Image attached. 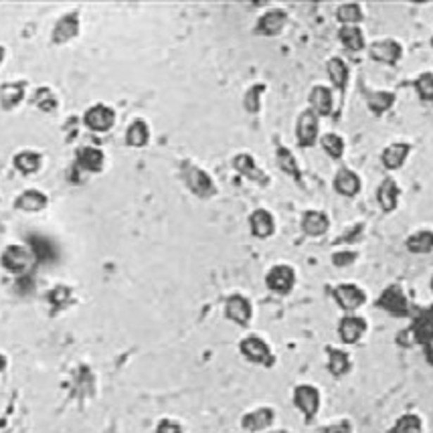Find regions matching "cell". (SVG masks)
Masks as SVG:
<instances>
[{
	"label": "cell",
	"instance_id": "obj_1",
	"mask_svg": "<svg viewBox=\"0 0 433 433\" xmlns=\"http://www.w3.org/2000/svg\"><path fill=\"white\" fill-rule=\"evenodd\" d=\"M37 257L29 249V245H8L2 256H0V265L6 272L15 273V275H27L32 272V268L37 265Z\"/></svg>",
	"mask_w": 433,
	"mask_h": 433
},
{
	"label": "cell",
	"instance_id": "obj_2",
	"mask_svg": "<svg viewBox=\"0 0 433 433\" xmlns=\"http://www.w3.org/2000/svg\"><path fill=\"white\" fill-rule=\"evenodd\" d=\"M180 175H182L184 184L189 187V191L196 194L199 199H211V196L217 194L215 180H213L203 168H199L196 164L182 162V164H180Z\"/></svg>",
	"mask_w": 433,
	"mask_h": 433
},
{
	"label": "cell",
	"instance_id": "obj_3",
	"mask_svg": "<svg viewBox=\"0 0 433 433\" xmlns=\"http://www.w3.org/2000/svg\"><path fill=\"white\" fill-rule=\"evenodd\" d=\"M241 354L253 363V365H261V367H273L275 365V356H273L270 344L259 337H247L239 342Z\"/></svg>",
	"mask_w": 433,
	"mask_h": 433
},
{
	"label": "cell",
	"instance_id": "obj_4",
	"mask_svg": "<svg viewBox=\"0 0 433 433\" xmlns=\"http://www.w3.org/2000/svg\"><path fill=\"white\" fill-rule=\"evenodd\" d=\"M81 31V16L80 11H69L65 13L53 27L51 32V43L53 45H67L69 41H73Z\"/></svg>",
	"mask_w": 433,
	"mask_h": 433
},
{
	"label": "cell",
	"instance_id": "obj_5",
	"mask_svg": "<svg viewBox=\"0 0 433 433\" xmlns=\"http://www.w3.org/2000/svg\"><path fill=\"white\" fill-rule=\"evenodd\" d=\"M318 132H320V118L312 112L310 108L298 115V122H296V138H298V144L310 148V146L316 144L318 140Z\"/></svg>",
	"mask_w": 433,
	"mask_h": 433
},
{
	"label": "cell",
	"instance_id": "obj_6",
	"mask_svg": "<svg viewBox=\"0 0 433 433\" xmlns=\"http://www.w3.org/2000/svg\"><path fill=\"white\" fill-rule=\"evenodd\" d=\"M83 124L92 132H97V134H106L113 128L115 124V112H113L110 106L106 103H96L92 106L85 115H83Z\"/></svg>",
	"mask_w": 433,
	"mask_h": 433
},
{
	"label": "cell",
	"instance_id": "obj_7",
	"mask_svg": "<svg viewBox=\"0 0 433 433\" xmlns=\"http://www.w3.org/2000/svg\"><path fill=\"white\" fill-rule=\"evenodd\" d=\"M294 405L304 413L308 421H312L320 409V391L312 385H298L294 389Z\"/></svg>",
	"mask_w": 433,
	"mask_h": 433
},
{
	"label": "cell",
	"instance_id": "obj_8",
	"mask_svg": "<svg viewBox=\"0 0 433 433\" xmlns=\"http://www.w3.org/2000/svg\"><path fill=\"white\" fill-rule=\"evenodd\" d=\"M332 296H334L337 304L344 312H349V314H353L354 310H358L360 306L367 302V294L358 288L356 284H340V286L334 288Z\"/></svg>",
	"mask_w": 433,
	"mask_h": 433
},
{
	"label": "cell",
	"instance_id": "obj_9",
	"mask_svg": "<svg viewBox=\"0 0 433 433\" xmlns=\"http://www.w3.org/2000/svg\"><path fill=\"white\" fill-rule=\"evenodd\" d=\"M233 168L247 178V180L259 184V187H268L270 184V177L257 166L256 158L251 154H247V152H241V154L233 156Z\"/></svg>",
	"mask_w": 433,
	"mask_h": 433
},
{
	"label": "cell",
	"instance_id": "obj_10",
	"mask_svg": "<svg viewBox=\"0 0 433 433\" xmlns=\"http://www.w3.org/2000/svg\"><path fill=\"white\" fill-rule=\"evenodd\" d=\"M286 23H288V13L284 8H270L259 16V20L256 23V32L261 37H275L284 31Z\"/></svg>",
	"mask_w": 433,
	"mask_h": 433
},
{
	"label": "cell",
	"instance_id": "obj_11",
	"mask_svg": "<svg viewBox=\"0 0 433 433\" xmlns=\"http://www.w3.org/2000/svg\"><path fill=\"white\" fill-rule=\"evenodd\" d=\"M225 316L231 322H235L237 326H247L251 322V316H253L251 302L245 296H241V294L229 296L227 304H225Z\"/></svg>",
	"mask_w": 433,
	"mask_h": 433
},
{
	"label": "cell",
	"instance_id": "obj_12",
	"mask_svg": "<svg viewBox=\"0 0 433 433\" xmlns=\"http://www.w3.org/2000/svg\"><path fill=\"white\" fill-rule=\"evenodd\" d=\"M296 284V273L289 265H273L272 270L265 275V286L275 291V294H289Z\"/></svg>",
	"mask_w": 433,
	"mask_h": 433
},
{
	"label": "cell",
	"instance_id": "obj_13",
	"mask_svg": "<svg viewBox=\"0 0 433 433\" xmlns=\"http://www.w3.org/2000/svg\"><path fill=\"white\" fill-rule=\"evenodd\" d=\"M369 55L372 61L385 65H395L403 55L401 45L393 39H383V41H375L369 49Z\"/></svg>",
	"mask_w": 433,
	"mask_h": 433
},
{
	"label": "cell",
	"instance_id": "obj_14",
	"mask_svg": "<svg viewBox=\"0 0 433 433\" xmlns=\"http://www.w3.org/2000/svg\"><path fill=\"white\" fill-rule=\"evenodd\" d=\"M27 96V81H6L0 85V108L4 112H13L23 103Z\"/></svg>",
	"mask_w": 433,
	"mask_h": 433
},
{
	"label": "cell",
	"instance_id": "obj_15",
	"mask_svg": "<svg viewBox=\"0 0 433 433\" xmlns=\"http://www.w3.org/2000/svg\"><path fill=\"white\" fill-rule=\"evenodd\" d=\"M367 320L360 318V316H354V314H349L344 316L340 324H338V334H340V340L344 344H356L360 338L365 337L367 332Z\"/></svg>",
	"mask_w": 433,
	"mask_h": 433
},
{
	"label": "cell",
	"instance_id": "obj_16",
	"mask_svg": "<svg viewBox=\"0 0 433 433\" xmlns=\"http://www.w3.org/2000/svg\"><path fill=\"white\" fill-rule=\"evenodd\" d=\"M379 306L385 308L387 312L395 314V316H407L409 314V302H407L401 288H397V286H391L381 294Z\"/></svg>",
	"mask_w": 433,
	"mask_h": 433
},
{
	"label": "cell",
	"instance_id": "obj_17",
	"mask_svg": "<svg viewBox=\"0 0 433 433\" xmlns=\"http://www.w3.org/2000/svg\"><path fill=\"white\" fill-rule=\"evenodd\" d=\"M332 108H334L332 89L326 87V85L312 87V92H310V110L316 113L318 118H326V115L332 113Z\"/></svg>",
	"mask_w": 433,
	"mask_h": 433
},
{
	"label": "cell",
	"instance_id": "obj_18",
	"mask_svg": "<svg viewBox=\"0 0 433 433\" xmlns=\"http://www.w3.org/2000/svg\"><path fill=\"white\" fill-rule=\"evenodd\" d=\"M273 419H275V411H273V409H270V407H259L256 411H249V413L243 415L241 427H243L245 432L251 433L263 432V429H268V427L272 425Z\"/></svg>",
	"mask_w": 433,
	"mask_h": 433
},
{
	"label": "cell",
	"instance_id": "obj_19",
	"mask_svg": "<svg viewBox=\"0 0 433 433\" xmlns=\"http://www.w3.org/2000/svg\"><path fill=\"white\" fill-rule=\"evenodd\" d=\"M249 229H251V235L257 239H268L275 233V221H273V215L270 211L257 209L249 215Z\"/></svg>",
	"mask_w": 433,
	"mask_h": 433
},
{
	"label": "cell",
	"instance_id": "obj_20",
	"mask_svg": "<svg viewBox=\"0 0 433 433\" xmlns=\"http://www.w3.org/2000/svg\"><path fill=\"white\" fill-rule=\"evenodd\" d=\"M106 164V154L96 146H83L77 150V166L85 172H101Z\"/></svg>",
	"mask_w": 433,
	"mask_h": 433
},
{
	"label": "cell",
	"instance_id": "obj_21",
	"mask_svg": "<svg viewBox=\"0 0 433 433\" xmlns=\"http://www.w3.org/2000/svg\"><path fill=\"white\" fill-rule=\"evenodd\" d=\"M330 229V219L322 211H306L302 217V231L310 237H322Z\"/></svg>",
	"mask_w": 433,
	"mask_h": 433
},
{
	"label": "cell",
	"instance_id": "obj_22",
	"mask_svg": "<svg viewBox=\"0 0 433 433\" xmlns=\"http://www.w3.org/2000/svg\"><path fill=\"white\" fill-rule=\"evenodd\" d=\"M49 205V196L37 189H27L15 199V207L25 213H39Z\"/></svg>",
	"mask_w": 433,
	"mask_h": 433
},
{
	"label": "cell",
	"instance_id": "obj_23",
	"mask_svg": "<svg viewBox=\"0 0 433 433\" xmlns=\"http://www.w3.org/2000/svg\"><path fill=\"white\" fill-rule=\"evenodd\" d=\"M377 203H379V207L385 213H391V211L397 209V205H399V184L393 178H385L379 184V189H377Z\"/></svg>",
	"mask_w": 433,
	"mask_h": 433
},
{
	"label": "cell",
	"instance_id": "obj_24",
	"mask_svg": "<svg viewBox=\"0 0 433 433\" xmlns=\"http://www.w3.org/2000/svg\"><path fill=\"white\" fill-rule=\"evenodd\" d=\"M409 152H411V144H407V142H395V144H389L385 150H383L381 161L385 164L387 170H399L403 164H405V161H407Z\"/></svg>",
	"mask_w": 433,
	"mask_h": 433
},
{
	"label": "cell",
	"instance_id": "obj_25",
	"mask_svg": "<svg viewBox=\"0 0 433 433\" xmlns=\"http://www.w3.org/2000/svg\"><path fill=\"white\" fill-rule=\"evenodd\" d=\"M326 71H328V77L332 81V85L337 87L340 94H344L346 85H349V80H351V71H349V65L344 63V59L330 57L328 65H326Z\"/></svg>",
	"mask_w": 433,
	"mask_h": 433
},
{
	"label": "cell",
	"instance_id": "obj_26",
	"mask_svg": "<svg viewBox=\"0 0 433 433\" xmlns=\"http://www.w3.org/2000/svg\"><path fill=\"white\" fill-rule=\"evenodd\" d=\"M13 164H15V168L20 175L29 177V175H34V172L41 170L43 156H41L39 152H34V150H20V152H16L15 154Z\"/></svg>",
	"mask_w": 433,
	"mask_h": 433
},
{
	"label": "cell",
	"instance_id": "obj_27",
	"mask_svg": "<svg viewBox=\"0 0 433 433\" xmlns=\"http://www.w3.org/2000/svg\"><path fill=\"white\" fill-rule=\"evenodd\" d=\"M334 189L342 196H356L360 193V178L351 168H340L334 177Z\"/></svg>",
	"mask_w": 433,
	"mask_h": 433
},
{
	"label": "cell",
	"instance_id": "obj_28",
	"mask_svg": "<svg viewBox=\"0 0 433 433\" xmlns=\"http://www.w3.org/2000/svg\"><path fill=\"white\" fill-rule=\"evenodd\" d=\"M365 99L369 103L370 112L375 115H383L385 112H389L393 108V103L397 101V97L393 92H367L365 94Z\"/></svg>",
	"mask_w": 433,
	"mask_h": 433
},
{
	"label": "cell",
	"instance_id": "obj_29",
	"mask_svg": "<svg viewBox=\"0 0 433 433\" xmlns=\"http://www.w3.org/2000/svg\"><path fill=\"white\" fill-rule=\"evenodd\" d=\"M275 158H277V166L289 175L291 178L296 180H302V170H300V164L296 161V156L291 154V150L286 148V146H277L275 150Z\"/></svg>",
	"mask_w": 433,
	"mask_h": 433
},
{
	"label": "cell",
	"instance_id": "obj_30",
	"mask_svg": "<svg viewBox=\"0 0 433 433\" xmlns=\"http://www.w3.org/2000/svg\"><path fill=\"white\" fill-rule=\"evenodd\" d=\"M337 18L342 27H358V23L365 18L363 6L358 2H342L337 8Z\"/></svg>",
	"mask_w": 433,
	"mask_h": 433
},
{
	"label": "cell",
	"instance_id": "obj_31",
	"mask_svg": "<svg viewBox=\"0 0 433 433\" xmlns=\"http://www.w3.org/2000/svg\"><path fill=\"white\" fill-rule=\"evenodd\" d=\"M326 353H328V370H330V375L344 377V375L351 370V356L344 353V351L328 346Z\"/></svg>",
	"mask_w": 433,
	"mask_h": 433
},
{
	"label": "cell",
	"instance_id": "obj_32",
	"mask_svg": "<svg viewBox=\"0 0 433 433\" xmlns=\"http://www.w3.org/2000/svg\"><path fill=\"white\" fill-rule=\"evenodd\" d=\"M150 140V128L144 120H134L126 130V142L132 148H144Z\"/></svg>",
	"mask_w": 433,
	"mask_h": 433
},
{
	"label": "cell",
	"instance_id": "obj_33",
	"mask_svg": "<svg viewBox=\"0 0 433 433\" xmlns=\"http://www.w3.org/2000/svg\"><path fill=\"white\" fill-rule=\"evenodd\" d=\"M338 39L344 47L353 53H358L365 49V34L360 31V27H342L338 32Z\"/></svg>",
	"mask_w": 433,
	"mask_h": 433
},
{
	"label": "cell",
	"instance_id": "obj_34",
	"mask_svg": "<svg viewBox=\"0 0 433 433\" xmlns=\"http://www.w3.org/2000/svg\"><path fill=\"white\" fill-rule=\"evenodd\" d=\"M407 249L415 256L432 253L433 251V233L432 231H418L407 239Z\"/></svg>",
	"mask_w": 433,
	"mask_h": 433
},
{
	"label": "cell",
	"instance_id": "obj_35",
	"mask_svg": "<svg viewBox=\"0 0 433 433\" xmlns=\"http://www.w3.org/2000/svg\"><path fill=\"white\" fill-rule=\"evenodd\" d=\"M29 249H31L39 263H47L55 257V249L51 241L41 237V235H29Z\"/></svg>",
	"mask_w": 433,
	"mask_h": 433
},
{
	"label": "cell",
	"instance_id": "obj_36",
	"mask_svg": "<svg viewBox=\"0 0 433 433\" xmlns=\"http://www.w3.org/2000/svg\"><path fill=\"white\" fill-rule=\"evenodd\" d=\"M31 103L34 106V108H39L41 112H45V113L55 112V110H57V106H59L55 92H53V89H49V87H39V89L32 94Z\"/></svg>",
	"mask_w": 433,
	"mask_h": 433
},
{
	"label": "cell",
	"instance_id": "obj_37",
	"mask_svg": "<svg viewBox=\"0 0 433 433\" xmlns=\"http://www.w3.org/2000/svg\"><path fill=\"white\" fill-rule=\"evenodd\" d=\"M320 144L322 148H324V152H326L330 158H334V161H340V158H342V154H344V140H342L338 134H334V132L324 134Z\"/></svg>",
	"mask_w": 433,
	"mask_h": 433
},
{
	"label": "cell",
	"instance_id": "obj_38",
	"mask_svg": "<svg viewBox=\"0 0 433 433\" xmlns=\"http://www.w3.org/2000/svg\"><path fill=\"white\" fill-rule=\"evenodd\" d=\"M265 92V85L263 83H256L247 89V94L243 97V106L249 113H257L261 110V94Z\"/></svg>",
	"mask_w": 433,
	"mask_h": 433
},
{
	"label": "cell",
	"instance_id": "obj_39",
	"mask_svg": "<svg viewBox=\"0 0 433 433\" xmlns=\"http://www.w3.org/2000/svg\"><path fill=\"white\" fill-rule=\"evenodd\" d=\"M423 432V423H421V419L418 418V415H403V418H399V421L393 425V429H391V433H421Z\"/></svg>",
	"mask_w": 433,
	"mask_h": 433
},
{
	"label": "cell",
	"instance_id": "obj_40",
	"mask_svg": "<svg viewBox=\"0 0 433 433\" xmlns=\"http://www.w3.org/2000/svg\"><path fill=\"white\" fill-rule=\"evenodd\" d=\"M47 298L55 310H61V308H65V306L73 300V291H71L69 286H55V288L49 291Z\"/></svg>",
	"mask_w": 433,
	"mask_h": 433
},
{
	"label": "cell",
	"instance_id": "obj_41",
	"mask_svg": "<svg viewBox=\"0 0 433 433\" xmlns=\"http://www.w3.org/2000/svg\"><path fill=\"white\" fill-rule=\"evenodd\" d=\"M415 89L423 101L433 103V73H423L415 80Z\"/></svg>",
	"mask_w": 433,
	"mask_h": 433
},
{
	"label": "cell",
	"instance_id": "obj_42",
	"mask_svg": "<svg viewBox=\"0 0 433 433\" xmlns=\"http://www.w3.org/2000/svg\"><path fill=\"white\" fill-rule=\"evenodd\" d=\"M16 291L18 294H23V296H27V294H31L32 289H34V280H32L31 273H27V275H18V280H16Z\"/></svg>",
	"mask_w": 433,
	"mask_h": 433
},
{
	"label": "cell",
	"instance_id": "obj_43",
	"mask_svg": "<svg viewBox=\"0 0 433 433\" xmlns=\"http://www.w3.org/2000/svg\"><path fill=\"white\" fill-rule=\"evenodd\" d=\"M354 259H356V253H354V251H338V253L332 256V263H334L337 268H346V265L354 263Z\"/></svg>",
	"mask_w": 433,
	"mask_h": 433
},
{
	"label": "cell",
	"instance_id": "obj_44",
	"mask_svg": "<svg viewBox=\"0 0 433 433\" xmlns=\"http://www.w3.org/2000/svg\"><path fill=\"white\" fill-rule=\"evenodd\" d=\"M322 433H353V425H351V421L342 419V421H338V423H334V425L324 427Z\"/></svg>",
	"mask_w": 433,
	"mask_h": 433
},
{
	"label": "cell",
	"instance_id": "obj_45",
	"mask_svg": "<svg viewBox=\"0 0 433 433\" xmlns=\"http://www.w3.org/2000/svg\"><path fill=\"white\" fill-rule=\"evenodd\" d=\"M156 433H182V427L172 419H162L156 427Z\"/></svg>",
	"mask_w": 433,
	"mask_h": 433
},
{
	"label": "cell",
	"instance_id": "obj_46",
	"mask_svg": "<svg viewBox=\"0 0 433 433\" xmlns=\"http://www.w3.org/2000/svg\"><path fill=\"white\" fill-rule=\"evenodd\" d=\"M360 235H363V225L358 223V225H354L353 229H349L342 237H340V241H358L360 239Z\"/></svg>",
	"mask_w": 433,
	"mask_h": 433
},
{
	"label": "cell",
	"instance_id": "obj_47",
	"mask_svg": "<svg viewBox=\"0 0 433 433\" xmlns=\"http://www.w3.org/2000/svg\"><path fill=\"white\" fill-rule=\"evenodd\" d=\"M6 365H8V363H6V356H2V354H0V372L6 369Z\"/></svg>",
	"mask_w": 433,
	"mask_h": 433
},
{
	"label": "cell",
	"instance_id": "obj_48",
	"mask_svg": "<svg viewBox=\"0 0 433 433\" xmlns=\"http://www.w3.org/2000/svg\"><path fill=\"white\" fill-rule=\"evenodd\" d=\"M4 57H6V49L0 45V65H2V61H4Z\"/></svg>",
	"mask_w": 433,
	"mask_h": 433
},
{
	"label": "cell",
	"instance_id": "obj_49",
	"mask_svg": "<svg viewBox=\"0 0 433 433\" xmlns=\"http://www.w3.org/2000/svg\"><path fill=\"white\" fill-rule=\"evenodd\" d=\"M272 433H288V432H272Z\"/></svg>",
	"mask_w": 433,
	"mask_h": 433
},
{
	"label": "cell",
	"instance_id": "obj_50",
	"mask_svg": "<svg viewBox=\"0 0 433 433\" xmlns=\"http://www.w3.org/2000/svg\"><path fill=\"white\" fill-rule=\"evenodd\" d=\"M432 291H433V277H432Z\"/></svg>",
	"mask_w": 433,
	"mask_h": 433
},
{
	"label": "cell",
	"instance_id": "obj_51",
	"mask_svg": "<svg viewBox=\"0 0 433 433\" xmlns=\"http://www.w3.org/2000/svg\"><path fill=\"white\" fill-rule=\"evenodd\" d=\"M432 47H433V37H432Z\"/></svg>",
	"mask_w": 433,
	"mask_h": 433
}]
</instances>
